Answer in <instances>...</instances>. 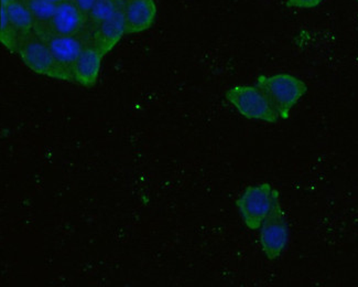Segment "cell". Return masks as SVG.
Masks as SVG:
<instances>
[{
    "instance_id": "obj_1",
    "label": "cell",
    "mask_w": 358,
    "mask_h": 287,
    "mask_svg": "<svg viewBox=\"0 0 358 287\" xmlns=\"http://www.w3.org/2000/svg\"><path fill=\"white\" fill-rule=\"evenodd\" d=\"M247 229L258 231L270 218L283 211L280 192L271 183L248 186L235 201Z\"/></svg>"
},
{
    "instance_id": "obj_2",
    "label": "cell",
    "mask_w": 358,
    "mask_h": 287,
    "mask_svg": "<svg viewBox=\"0 0 358 287\" xmlns=\"http://www.w3.org/2000/svg\"><path fill=\"white\" fill-rule=\"evenodd\" d=\"M256 85L265 93L283 120L290 118L291 111L308 92L306 82L289 74L258 76Z\"/></svg>"
},
{
    "instance_id": "obj_3",
    "label": "cell",
    "mask_w": 358,
    "mask_h": 287,
    "mask_svg": "<svg viewBox=\"0 0 358 287\" xmlns=\"http://www.w3.org/2000/svg\"><path fill=\"white\" fill-rule=\"evenodd\" d=\"M225 97L234 108L247 120H260L269 124L280 120L275 107L257 85L233 86L226 92Z\"/></svg>"
},
{
    "instance_id": "obj_4",
    "label": "cell",
    "mask_w": 358,
    "mask_h": 287,
    "mask_svg": "<svg viewBox=\"0 0 358 287\" xmlns=\"http://www.w3.org/2000/svg\"><path fill=\"white\" fill-rule=\"evenodd\" d=\"M16 53L34 74L70 82V78L57 64L45 40L36 32L19 40Z\"/></svg>"
},
{
    "instance_id": "obj_5",
    "label": "cell",
    "mask_w": 358,
    "mask_h": 287,
    "mask_svg": "<svg viewBox=\"0 0 358 287\" xmlns=\"http://www.w3.org/2000/svg\"><path fill=\"white\" fill-rule=\"evenodd\" d=\"M34 32L45 40L57 64L69 76L70 82H73V66L83 52V50L91 43L90 32L86 31L76 36H61L49 31L48 29H36Z\"/></svg>"
},
{
    "instance_id": "obj_6",
    "label": "cell",
    "mask_w": 358,
    "mask_h": 287,
    "mask_svg": "<svg viewBox=\"0 0 358 287\" xmlns=\"http://www.w3.org/2000/svg\"><path fill=\"white\" fill-rule=\"evenodd\" d=\"M262 251L270 261H277L288 246L290 229L285 211L268 219L259 230Z\"/></svg>"
},
{
    "instance_id": "obj_7",
    "label": "cell",
    "mask_w": 358,
    "mask_h": 287,
    "mask_svg": "<svg viewBox=\"0 0 358 287\" xmlns=\"http://www.w3.org/2000/svg\"><path fill=\"white\" fill-rule=\"evenodd\" d=\"M45 29L61 36L83 34L87 31V16L76 4L66 0L57 6L55 16Z\"/></svg>"
},
{
    "instance_id": "obj_8",
    "label": "cell",
    "mask_w": 358,
    "mask_h": 287,
    "mask_svg": "<svg viewBox=\"0 0 358 287\" xmlns=\"http://www.w3.org/2000/svg\"><path fill=\"white\" fill-rule=\"evenodd\" d=\"M126 34H141L152 27L156 20L157 6L155 0H126Z\"/></svg>"
},
{
    "instance_id": "obj_9",
    "label": "cell",
    "mask_w": 358,
    "mask_h": 287,
    "mask_svg": "<svg viewBox=\"0 0 358 287\" xmlns=\"http://www.w3.org/2000/svg\"><path fill=\"white\" fill-rule=\"evenodd\" d=\"M104 55L90 43L78 57L72 69L73 82L91 89L96 85Z\"/></svg>"
},
{
    "instance_id": "obj_10",
    "label": "cell",
    "mask_w": 358,
    "mask_h": 287,
    "mask_svg": "<svg viewBox=\"0 0 358 287\" xmlns=\"http://www.w3.org/2000/svg\"><path fill=\"white\" fill-rule=\"evenodd\" d=\"M125 8V7H124ZM126 34L124 9L116 16L104 21L91 32V45L106 55Z\"/></svg>"
},
{
    "instance_id": "obj_11",
    "label": "cell",
    "mask_w": 358,
    "mask_h": 287,
    "mask_svg": "<svg viewBox=\"0 0 358 287\" xmlns=\"http://www.w3.org/2000/svg\"><path fill=\"white\" fill-rule=\"evenodd\" d=\"M6 6L11 24L18 34L19 40L34 31V20L24 0H15Z\"/></svg>"
},
{
    "instance_id": "obj_12",
    "label": "cell",
    "mask_w": 358,
    "mask_h": 287,
    "mask_svg": "<svg viewBox=\"0 0 358 287\" xmlns=\"http://www.w3.org/2000/svg\"><path fill=\"white\" fill-rule=\"evenodd\" d=\"M126 0H96L87 15V31H93L104 21L116 16L125 7Z\"/></svg>"
},
{
    "instance_id": "obj_13",
    "label": "cell",
    "mask_w": 358,
    "mask_h": 287,
    "mask_svg": "<svg viewBox=\"0 0 358 287\" xmlns=\"http://www.w3.org/2000/svg\"><path fill=\"white\" fill-rule=\"evenodd\" d=\"M34 20V30L45 29L55 16L57 4L50 0H24Z\"/></svg>"
},
{
    "instance_id": "obj_14",
    "label": "cell",
    "mask_w": 358,
    "mask_h": 287,
    "mask_svg": "<svg viewBox=\"0 0 358 287\" xmlns=\"http://www.w3.org/2000/svg\"><path fill=\"white\" fill-rule=\"evenodd\" d=\"M0 41L10 52L16 53L19 37L9 20L6 6L1 5V24H0Z\"/></svg>"
},
{
    "instance_id": "obj_15",
    "label": "cell",
    "mask_w": 358,
    "mask_h": 287,
    "mask_svg": "<svg viewBox=\"0 0 358 287\" xmlns=\"http://www.w3.org/2000/svg\"><path fill=\"white\" fill-rule=\"evenodd\" d=\"M323 0H288V5L294 8L311 9L317 7Z\"/></svg>"
},
{
    "instance_id": "obj_16",
    "label": "cell",
    "mask_w": 358,
    "mask_h": 287,
    "mask_svg": "<svg viewBox=\"0 0 358 287\" xmlns=\"http://www.w3.org/2000/svg\"><path fill=\"white\" fill-rule=\"evenodd\" d=\"M71 1L76 4L78 8L81 9V10L85 13L86 16H87L96 0H71Z\"/></svg>"
},
{
    "instance_id": "obj_17",
    "label": "cell",
    "mask_w": 358,
    "mask_h": 287,
    "mask_svg": "<svg viewBox=\"0 0 358 287\" xmlns=\"http://www.w3.org/2000/svg\"><path fill=\"white\" fill-rule=\"evenodd\" d=\"M15 0H1V5H8V4L13 3Z\"/></svg>"
},
{
    "instance_id": "obj_18",
    "label": "cell",
    "mask_w": 358,
    "mask_h": 287,
    "mask_svg": "<svg viewBox=\"0 0 358 287\" xmlns=\"http://www.w3.org/2000/svg\"><path fill=\"white\" fill-rule=\"evenodd\" d=\"M50 1H52V3L57 4V5H59V4L63 3V1H66V0H50Z\"/></svg>"
},
{
    "instance_id": "obj_19",
    "label": "cell",
    "mask_w": 358,
    "mask_h": 287,
    "mask_svg": "<svg viewBox=\"0 0 358 287\" xmlns=\"http://www.w3.org/2000/svg\"><path fill=\"white\" fill-rule=\"evenodd\" d=\"M357 1H358V0H357Z\"/></svg>"
}]
</instances>
